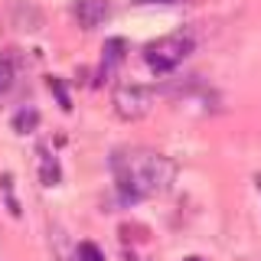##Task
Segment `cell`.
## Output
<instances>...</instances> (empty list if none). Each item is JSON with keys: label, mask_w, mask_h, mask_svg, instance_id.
Listing matches in <instances>:
<instances>
[{"label": "cell", "mask_w": 261, "mask_h": 261, "mask_svg": "<svg viewBox=\"0 0 261 261\" xmlns=\"http://www.w3.org/2000/svg\"><path fill=\"white\" fill-rule=\"evenodd\" d=\"M114 176H118V190L124 199L137 202L150 193H163L170 190L176 176V167L170 163L163 153H150V150H130L114 157Z\"/></svg>", "instance_id": "cell-1"}, {"label": "cell", "mask_w": 261, "mask_h": 261, "mask_svg": "<svg viewBox=\"0 0 261 261\" xmlns=\"http://www.w3.org/2000/svg\"><path fill=\"white\" fill-rule=\"evenodd\" d=\"M193 53V36L186 33H173V36H160L144 49V59L153 72H173L186 56Z\"/></svg>", "instance_id": "cell-2"}, {"label": "cell", "mask_w": 261, "mask_h": 261, "mask_svg": "<svg viewBox=\"0 0 261 261\" xmlns=\"http://www.w3.org/2000/svg\"><path fill=\"white\" fill-rule=\"evenodd\" d=\"M114 108L127 121L144 118L147 108H150V92H147L144 85H121L118 92H114Z\"/></svg>", "instance_id": "cell-3"}, {"label": "cell", "mask_w": 261, "mask_h": 261, "mask_svg": "<svg viewBox=\"0 0 261 261\" xmlns=\"http://www.w3.org/2000/svg\"><path fill=\"white\" fill-rule=\"evenodd\" d=\"M75 16L79 23L85 30H95L98 23H105V16H108V0H75Z\"/></svg>", "instance_id": "cell-4"}, {"label": "cell", "mask_w": 261, "mask_h": 261, "mask_svg": "<svg viewBox=\"0 0 261 261\" xmlns=\"http://www.w3.org/2000/svg\"><path fill=\"white\" fill-rule=\"evenodd\" d=\"M121 59H124V39H108L105 43V72H111Z\"/></svg>", "instance_id": "cell-5"}, {"label": "cell", "mask_w": 261, "mask_h": 261, "mask_svg": "<svg viewBox=\"0 0 261 261\" xmlns=\"http://www.w3.org/2000/svg\"><path fill=\"white\" fill-rule=\"evenodd\" d=\"M39 124V114L36 111H16V118H13V127L16 130H20V134H27V130H33V127H36Z\"/></svg>", "instance_id": "cell-6"}, {"label": "cell", "mask_w": 261, "mask_h": 261, "mask_svg": "<svg viewBox=\"0 0 261 261\" xmlns=\"http://www.w3.org/2000/svg\"><path fill=\"white\" fill-rule=\"evenodd\" d=\"M79 261H105V255H101V248H98V245L82 242L79 245Z\"/></svg>", "instance_id": "cell-7"}, {"label": "cell", "mask_w": 261, "mask_h": 261, "mask_svg": "<svg viewBox=\"0 0 261 261\" xmlns=\"http://www.w3.org/2000/svg\"><path fill=\"white\" fill-rule=\"evenodd\" d=\"M10 85H13V65L7 59H0V95L10 92Z\"/></svg>", "instance_id": "cell-8"}, {"label": "cell", "mask_w": 261, "mask_h": 261, "mask_svg": "<svg viewBox=\"0 0 261 261\" xmlns=\"http://www.w3.org/2000/svg\"><path fill=\"white\" fill-rule=\"evenodd\" d=\"M49 88H53V92H56V95H59V105H62V108H65V111H69V108H72V101H69V95H65V88H62V82H59V79H49Z\"/></svg>", "instance_id": "cell-9"}, {"label": "cell", "mask_w": 261, "mask_h": 261, "mask_svg": "<svg viewBox=\"0 0 261 261\" xmlns=\"http://www.w3.org/2000/svg\"><path fill=\"white\" fill-rule=\"evenodd\" d=\"M137 4H186V0H137Z\"/></svg>", "instance_id": "cell-10"}, {"label": "cell", "mask_w": 261, "mask_h": 261, "mask_svg": "<svg viewBox=\"0 0 261 261\" xmlns=\"http://www.w3.org/2000/svg\"><path fill=\"white\" fill-rule=\"evenodd\" d=\"M186 261H202V258H186Z\"/></svg>", "instance_id": "cell-11"}]
</instances>
